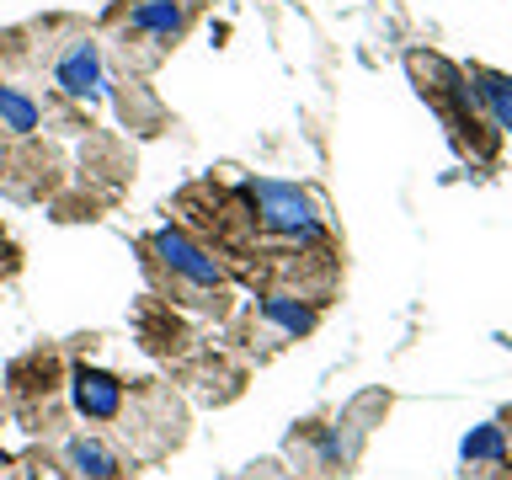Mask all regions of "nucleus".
<instances>
[{"label": "nucleus", "instance_id": "nucleus-1", "mask_svg": "<svg viewBox=\"0 0 512 480\" xmlns=\"http://www.w3.org/2000/svg\"><path fill=\"white\" fill-rule=\"evenodd\" d=\"M171 208L176 224L198 235L251 294L272 288V294H299L326 310L347 278L342 235H336L326 203L299 182L198 176L176 192Z\"/></svg>", "mask_w": 512, "mask_h": 480}, {"label": "nucleus", "instance_id": "nucleus-2", "mask_svg": "<svg viewBox=\"0 0 512 480\" xmlns=\"http://www.w3.org/2000/svg\"><path fill=\"white\" fill-rule=\"evenodd\" d=\"M0 80L38 86L86 112L112 96V64L96 38V22L75 11H43L0 32Z\"/></svg>", "mask_w": 512, "mask_h": 480}, {"label": "nucleus", "instance_id": "nucleus-3", "mask_svg": "<svg viewBox=\"0 0 512 480\" xmlns=\"http://www.w3.org/2000/svg\"><path fill=\"white\" fill-rule=\"evenodd\" d=\"M139 272H144V294L176 304L192 320H214L224 326L240 310V283L230 278V267L203 246L192 230H182L176 219L155 224L134 240Z\"/></svg>", "mask_w": 512, "mask_h": 480}, {"label": "nucleus", "instance_id": "nucleus-4", "mask_svg": "<svg viewBox=\"0 0 512 480\" xmlns=\"http://www.w3.org/2000/svg\"><path fill=\"white\" fill-rule=\"evenodd\" d=\"M208 6L214 0H112L96 16V38L107 48L112 80H150L192 38Z\"/></svg>", "mask_w": 512, "mask_h": 480}, {"label": "nucleus", "instance_id": "nucleus-5", "mask_svg": "<svg viewBox=\"0 0 512 480\" xmlns=\"http://www.w3.org/2000/svg\"><path fill=\"white\" fill-rule=\"evenodd\" d=\"M406 75H411L416 96L432 107V118L443 123V134L459 150V160H470V166H496L507 134L486 118V107H480V96L470 86V75H464V64L432 54V48H411V54H406Z\"/></svg>", "mask_w": 512, "mask_h": 480}, {"label": "nucleus", "instance_id": "nucleus-6", "mask_svg": "<svg viewBox=\"0 0 512 480\" xmlns=\"http://www.w3.org/2000/svg\"><path fill=\"white\" fill-rule=\"evenodd\" d=\"M187 395L166 379H128V395H123V411L107 432L123 443V454L134 464H160L171 459L176 448L187 443Z\"/></svg>", "mask_w": 512, "mask_h": 480}, {"label": "nucleus", "instance_id": "nucleus-7", "mask_svg": "<svg viewBox=\"0 0 512 480\" xmlns=\"http://www.w3.org/2000/svg\"><path fill=\"white\" fill-rule=\"evenodd\" d=\"M64 379H70V347H32L6 368V411L22 422L32 438H54L70 422V400H64Z\"/></svg>", "mask_w": 512, "mask_h": 480}, {"label": "nucleus", "instance_id": "nucleus-8", "mask_svg": "<svg viewBox=\"0 0 512 480\" xmlns=\"http://www.w3.org/2000/svg\"><path fill=\"white\" fill-rule=\"evenodd\" d=\"M320 304L299 299V294H272V288H262L251 304H240V310L224 320V331H230V347L240 352L246 363H267L278 358L283 347L304 342L315 326H320Z\"/></svg>", "mask_w": 512, "mask_h": 480}, {"label": "nucleus", "instance_id": "nucleus-9", "mask_svg": "<svg viewBox=\"0 0 512 480\" xmlns=\"http://www.w3.org/2000/svg\"><path fill=\"white\" fill-rule=\"evenodd\" d=\"M48 443H54V454L64 459L70 480H134V470H139V464L123 454V443L102 427H64Z\"/></svg>", "mask_w": 512, "mask_h": 480}, {"label": "nucleus", "instance_id": "nucleus-10", "mask_svg": "<svg viewBox=\"0 0 512 480\" xmlns=\"http://www.w3.org/2000/svg\"><path fill=\"white\" fill-rule=\"evenodd\" d=\"M123 395H128V379L112 374V368L80 358V352H70V379H64V400H70V416L86 427H112L123 411Z\"/></svg>", "mask_w": 512, "mask_h": 480}, {"label": "nucleus", "instance_id": "nucleus-11", "mask_svg": "<svg viewBox=\"0 0 512 480\" xmlns=\"http://www.w3.org/2000/svg\"><path fill=\"white\" fill-rule=\"evenodd\" d=\"M464 475L470 480H512V448L502 427H480L475 438H464Z\"/></svg>", "mask_w": 512, "mask_h": 480}, {"label": "nucleus", "instance_id": "nucleus-12", "mask_svg": "<svg viewBox=\"0 0 512 480\" xmlns=\"http://www.w3.org/2000/svg\"><path fill=\"white\" fill-rule=\"evenodd\" d=\"M464 75H470V86L480 96V107H486V118L502 128V134H512V75L491 70V64H464Z\"/></svg>", "mask_w": 512, "mask_h": 480}, {"label": "nucleus", "instance_id": "nucleus-13", "mask_svg": "<svg viewBox=\"0 0 512 480\" xmlns=\"http://www.w3.org/2000/svg\"><path fill=\"white\" fill-rule=\"evenodd\" d=\"M496 427H502V438H507V448H512V406L502 411V422H496Z\"/></svg>", "mask_w": 512, "mask_h": 480}]
</instances>
